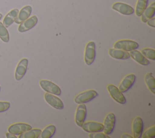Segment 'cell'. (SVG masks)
I'll return each instance as SVG.
<instances>
[{"instance_id": "obj_1", "label": "cell", "mask_w": 155, "mask_h": 138, "mask_svg": "<svg viewBox=\"0 0 155 138\" xmlns=\"http://www.w3.org/2000/svg\"><path fill=\"white\" fill-rule=\"evenodd\" d=\"M98 95L97 92L93 89L88 90L79 94L74 98V102L78 104L86 103L91 101Z\"/></svg>"}, {"instance_id": "obj_2", "label": "cell", "mask_w": 155, "mask_h": 138, "mask_svg": "<svg viewBox=\"0 0 155 138\" xmlns=\"http://www.w3.org/2000/svg\"><path fill=\"white\" fill-rule=\"evenodd\" d=\"M114 49H120L124 51L130 52L133 50L137 49L139 47V44L132 40H122L117 41L114 44Z\"/></svg>"}, {"instance_id": "obj_3", "label": "cell", "mask_w": 155, "mask_h": 138, "mask_svg": "<svg viewBox=\"0 0 155 138\" xmlns=\"http://www.w3.org/2000/svg\"><path fill=\"white\" fill-rule=\"evenodd\" d=\"M96 57V46L93 41L87 43L84 53V60L87 65H91Z\"/></svg>"}, {"instance_id": "obj_4", "label": "cell", "mask_w": 155, "mask_h": 138, "mask_svg": "<svg viewBox=\"0 0 155 138\" xmlns=\"http://www.w3.org/2000/svg\"><path fill=\"white\" fill-rule=\"evenodd\" d=\"M42 89L48 93H50L58 96L61 94V90L60 88L54 83L46 80H42L39 82Z\"/></svg>"}, {"instance_id": "obj_5", "label": "cell", "mask_w": 155, "mask_h": 138, "mask_svg": "<svg viewBox=\"0 0 155 138\" xmlns=\"http://www.w3.org/2000/svg\"><path fill=\"white\" fill-rule=\"evenodd\" d=\"M116 118L114 113H108L105 118L104 123V133L109 135L111 134L114 130L116 124Z\"/></svg>"}, {"instance_id": "obj_6", "label": "cell", "mask_w": 155, "mask_h": 138, "mask_svg": "<svg viewBox=\"0 0 155 138\" xmlns=\"http://www.w3.org/2000/svg\"><path fill=\"white\" fill-rule=\"evenodd\" d=\"M107 89L110 93L111 97L120 104H125L127 102L126 98L121 92L119 88H117L114 85H108L107 86Z\"/></svg>"}, {"instance_id": "obj_7", "label": "cell", "mask_w": 155, "mask_h": 138, "mask_svg": "<svg viewBox=\"0 0 155 138\" xmlns=\"http://www.w3.org/2000/svg\"><path fill=\"white\" fill-rule=\"evenodd\" d=\"M31 128V126L29 124L24 123H17L10 126L8 128V133L15 135H21Z\"/></svg>"}, {"instance_id": "obj_8", "label": "cell", "mask_w": 155, "mask_h": 138, "mask_svg": "<svg viewBox=\"0 0 155 138\" xmlns=\"http://www.w3.org/2000/svg\"><path fill=\"white\" fill-rule=\"evenodd\" d=\"M136 75L133 74H128L125 77L119 85V89L121 92H125L128 91L134 85L136 81Z\"/></svg>"}, {"instance_id": "obj_9", "label": "cell", "mask_w": 155, "mask_h": 138, "mask_svg": "<svg viewBox=\"0 0 155 138\" xmlns=\"http://www.w3.org/2000/svg\"><path fill=\"white\" fill-rule=\"evenodd\" d=\"M44 98L46 102L53 108L57 109H62L64 108L63 102L58 97L54 96V94L47 92L45 94Z\"/></svg>"}, {"instance_id": "obj_10", "label": "cell", "mask_w": 155, "mask_h": 138, "mask_svg": "<svg viewBox=\"0 0 155 138\" xmlns=\"http://www.w3.org/2000/svg\"><path fill=\"white\" fill-rule=\"evenodd\" d=\"M87 107L84 103L79 104L78 106L76 115H75V122L79 126H82L85 122L87 117Z\"/></svg>"}, {"instance_id": "obj_11", "label": "cell", "mask_w": 155, "mask_h": 138, "mask_svg": "<svg viewBox=\"0 0 155 138\" xmlns=\"http://www.w3.org/2000/svg\"><path fill=\"white\" fill-rule=\"evenodd\" d=\"M112 9L124 15H131L134 13V9L130 5L124 2H116L112 5Z\"/></svg>"}, {"instance_id": "obj_12", "label": "cell", "mask_w": 155, "mask_h": 138, "mask_svg": "<svg viewBox=\"0 0 155 138\" xmlns=\"http://www.w3.org/2000/svg\"><path fill=\"white\" fill-rule=\"evenodd\" d=\"M143 129V122L142 119L140 117H136L132 124V130L133 134V137L140 138L142 135Z\"/></svg>"}, {"instance_id": "obj_13", "label": "cell", "mask_w": 155, "mask_h": 138, "mask_svg": "<svg viewBox=\"0 0 155 138\" xmlns=\"http://www.w3.org/2000/svg\"><path fill=\"white\" fill-rule=\"evenodd\" d=\"M81 127L85 132L90 133L102 132L104 131V125L96 122H87L84 123Z\"/></svg>"}, {"instance_id": "obj_14", "label": "cell", "mask_w": 155, "mask_h": 138, "mask_svg": "<svg viewBox=\"0 0 155 138\" xmlns=\"http://www.w3.org/2000/svg\"><path fill=\"white\" fill-rule=\"evenodd\" d=\"M38 21V19L35 15L27 19L21 23L18 27V31L20 32H25L31 29L36 25Z\"/></svg>"}, {"instance_id": "obj_15", "label": "cell", "mask_w": 155, "mask_h": 138, "mask_svg": "<svg viewBox=\"0 0 155 138\" xmlns=\"http://www.w3.org/2000/svg\"><path fill=\"white\" fill-rule=\"evenodd\" d=\"M28 61L27 58L22 59L18 63L15 71V79L17 81L21 80L25 75L28 66Z\"/></svg>"}, {"instance_id": "obj_16", "label": "cell", "mask_w": 155, "mask_h": 138, "mask_svg": "<svg viewBox=\"0 0 155 138\" xmlns=\"http://www.w3.org/2000/svg\"><path fill=\"white\" fill-rule=\"evenodd\" d=\"M130 57L136 62L143 66H148L150 64V61L145 58L143 54L136 49L130 51Z\"/></svg>"}, {"instance_id": "obj_17", "label": "cell", "mask_w": 155, "mask_h": 138, "mask_svg": "<svg viewBox=\"0 0 155 138\" xmlns=\"http://www.w3.org/2000/svg\"><path fill=\"white\" fill-rule=\"evenodd\" d=\"M32 11V8L30 5H26L18 13V16L15 21L16 24H21L29 18Z\"/></svg>"}, {"instance_id": "obj_18", "label": "cell", "mask_w": 155, "mask_h": 138, "mask_svg": "<svg viewBox=\"0 0 155 138\" xmlns=\"http://www.w3.org/2000/svg\"><path fill=\"white\" fill-rule=\"evenodd\" d=\"M109 55L112 58L117 60H127L130 58L128 52L117 49H110Z\"/></svg>"}, {"instance_id": "obj_19", "label": "cell", "mask_w": 155, "mask_h": 138, "mask_svg": "<svg viewBox=\"0 0 155 138\" xmlns=\"http://www.w3.org/2000/svg\"><path fill=\"white\" fill-rule=\"evenodd\" d=\"M19 13V10L17 9H15L11 10L7 15L5 16L3 20V24L5 27H9L11 24H12L16 20L18 15Z\"/></svg>"}, {"instance_id": "obj_20", "label": "cell", "mask_w": 155, "mask_h": 138, "mask_svg": "<svg viewBox=\"0 0 155 138\" xmlns=\"http://www.w3.org/2000/svg\"><path fill=\"white\" fill-rule=\"evenodd\" d=\"M155 15V2H153L149 7H147L141 15V20L145 23L148 20L154 17Z\"/></svg>"}, {"instance_id": "obj_21", "label": "cell", "mask_w": 155, "mask_h": 138, "mask_svg": "<svg viewBox=\"0 0 155 138\" xmlns=\"http://www.w3.org/2000/svg\"><path fill=\"white\" fill-rule=\"evenodd\" d=\"M41 132L40 129H31L19 135V138H38L41 136Z\"/></svg>"}, {"instance_id": "obj_22", "label": "cell", "mask_w": 155, "mask_h": 138, "mask_svg": "<svg viewBox=\"0 0 155 138\" xmlns=\"http://www.w3.org/2000/svg\"><path fill=\"white\" fill-rule=\"evenodd\" d=\"M145 80L148 89L153 94H155V79L152 73L147 74L145 77Z\"/></svg>"}, {"instance_id": "obj_23", "label": "cell", "mask_w": 155, "mask_h": 138, "mask_svg": "<svg viewBox=\"0 0 155 138\" xmlns=\"http://www.w3.org/2000/svg\"><path fill=\"white\" fill-rule=\"evenodd\" d=\"M56 132V126L53 125H50L45 127L41 132V136L42 138H51Z\"/></svg>"}, {"instance_id": "obj_24", "label": "cell", "mask_w": 155, "mask_h": 138, "mask_svg": "<svg viewBox=\"0 0 155 138\" xmlns=\"http://www.w3.org/2000/svg\"><path fill=\"white\" fill-rule=\"evenodd\" d=\"M148 0H137L136 7V15L140 16L147 7Z\"/></svg>"}, {"instance_id": "obj_25", "label": "cell", "mask_w": 155, "mask_h": 138, "mask_svg": "<svg viewBox=\"0 0 155 138\" xmlns=\"http://www.w3.org/2000/svg\"><path fill=\"white\" fill-rule=\"evenodd\" d=\"M0 38L5 43H7L9 41L8 32L1 22H0Z\"/></svg>"}, {"instance_id": "obj_26", "label": "cell", "mask_w": 155, "mask_h": 138, "mask_svg": "<svg viewBox=\"0 0 155 138\" xmlns=\"http://www.w3.org/2000/svg\"><path fill=\"white\" fill-rule=\"evenodd\" d=\"M143 55L147 59H150L151 60H155V50L153 49L145 48L143 49L141 51Z\"/></svg>"}, {"instance_id": "obj_27", "label": "cell", "mask_w": 155, "mask_h": 138, "mask_svg": "<svg viewBox=\"0 0 155 138\" xmlns=\"http://www.w3.org/2000/svg\"><path fill=\"white\" fill-rule=\"evenodd\" d=\"M142 137L143 138H154L155 137V126H153L147 129L143 133Z\"/></svg>"}, {"instance_id": "obj_28", "label": "cell", "mask_w": 155, "mask_h": 138, "mask_svg": "<svg viewBox=\"0 0 155 138\" xmlns=\"http://www.w3.org/2000/svg\"><path fill=\"white\" fill-rule=\"evenodd\" d=\"M89 137L90 138H110L107 134L105 133H102L101 132H96V133H91L89 135Z\"/></svg>"}, {"instance_id": "obj_29", "label": "cell", "mask_w": 155, "mask_h": 138, "mask_svg": "<svg viewBox=\"0 0 155 138\" xmlns=\"http://www.w3.org/2000/svg\"><path fill=\"white\" fill-rule=\"evenodd\" d=\"M10 106V103L6 102H0V112H4L8 109Z\"/></svg>"}, {"instance_id": "obj_30", "label": "cell", "mask_w": 155, "mask_h": 138, "mask_svg": "<svg viewBox=\"0 0 155 138\" xmlns=\"http://www.w3.org/2000/svg\"><path fill=\"white\" fill-rule=\"evenodd\" d=\"M147 22V24H148V25L149 26L152 27L153 28L155 27V18L154 17L151 18V19H150L149 20H148Z\"/></svg>"}, {"instance_id": "obj_31", "label": "cell", "mask_w": 155, "mask_h": 138, "mask_svg": "<svg viewBox=\"0 0 155 138\" xmlns=\"http://www.w3.org/2000/svg\"><path fill=\"white\" fill-rule=\"evenodd\" d=\"M6 137H16V136H15V134H12V133H7L6 134Z\"/></svg>"}, {"instance_id": "obj_32", "label": "cell", "mask_w": 155, "mask_h": 138, "mask_svg": "<svg viewBox=\"0 0 155 138\" xmlns=\"http://www.w3.org/2000/svg\"><path fill=\"white\" fill-rule=\"evenodd\" d=\"M123 138H132L133 136H131V135L130 134H124L122 135V136Z\"/></svg>"}, {"instance_id": "obj_33", "label": "cell", "mask_w": 155, "mask_h": 138, "mask_svg": "<svg viewBox=\"0 0 155 138\" xmlns=\"http://www.w3.org/2000/svg\"><path fill=\"white\" fill-rule=\"evenodd\" d=\"M2 15L1 13H0V19L2 18Z\"/></svg>"}, {"instance_id": "obj_34", "label": "cell", "mask_w": 155, "mask_h": 138, "mask_svg": "<svg viewBox=\"0 0 155 138\" xmlns=\"http://www.w3.org/2000/svg\"><path fill=\"white\" fill-rule=\"evenodd\" d=\"M0 91H1V86H0Z\"/></svg>"}]
</instances>
